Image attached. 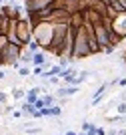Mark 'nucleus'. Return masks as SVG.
<instances>
[{
	"mask_svg": "<svg viewBox=\"0 0 126 135\" xmlns=\"http://www.w3.org/2000/svg\"><path fill=\"white\" fill-rule=\"evenodd\" d=\"M12 99H14V101H20V99H26V93H24L22 89H14V91H12Z\"/></svg>",
	"mask_w": 126,
	"mask_h": 135,
	"instance_id": "obj_18",
	"label": "nucleus"
},
{
	"mask_svg": "<svg viewBox=\"0 0 126 135\" xmlns=\"http://www.w3.org/2000/svg\"><path fill=\"white\" fill-rule=\"evenodd\" d=\"M26 49H28V51H30V52H38V51H42V49H40V45H38V42H36V40H30V42H28V46H26Z\"/></svg>",
	"mask_w": 126,
	"mask_h": 135,
	"instance_id": "obj_19",
	"label": "nucleus"
},
{
	"mask_svg": "<svg viewBox=\"0 0 126 135\" xmlns=\"http://www.w3.org/2000/svg\"><path fill=\"white\" fill-rule=\"evenodd\" d=\"M112 2H116V0H108V4H112Z\"/></svg>",
	"mask_w": 126,
	"mask_h": 135,
	"instance_id": "obj_34",
	"label": "nucleus"
},
{
	"mask_svg": "<svg viewBox=\"0 0 126 135\" xmlns=\"http://www.w3.org/2000/svg\"><path fill=\"white\" fill-rule=\"evenodd\" d=\"M118 101H126V91H122L120 95H118Z\"/></svg>",
	"mask_w": 126,
	"mask_h": 135,
	"instance_id": "obj_28",
	"label": "nucleus"
},
{
	"mask_svg": "<svg viewBox=\"0 0 126 135\" xmlns=\"http://www.w3.org/2000/svg\"><path fill=\"white\" fill-rule=\"evenodd\" d=\"M96 127H98V125L92 123V121H84V123H82V131H84V133H88V131H96Z\"/></svg>",
	"mask_w": 126,
	"mask_h": 135,
	"instance_id": "obj_17",
	"label": "nucleus"
},
{
	"mask_svg": "<svg viewBox=\"0 0 126 135\" xmlns=\"http://www.w3.org/2000/svg\"><path fill=\"white\" fill-rule=\"evenodd\" d=\"M48 55H50V52H46V51H38V52H34V62H32V65H36V67H44V69H46V65H48Z\"/></svg>",
	"mask_w": 126,
	"mask_h": 135,
	"instance_id": "obj_12",
	"label": "nucleus"
},
{
	"mask_svg": "<svg viewBox=\"0 0 126 135\" xmlns=\"http://www.w3.org/2000/svg\"><path fill=\"white\" fill-rule=\"evenodd\" d=\"M32 36L40 45L42 51H48L50 45H52V36H54V22H50V20H40L38 24H34Z\"/></svg>",
	"mask_w": 126,
	"mask_h": 135,
	"instance_id": "obj_1",
	"label": "nucleus"
},
{
	"mask_svg": "<svg viewBox=\"0 0 126 135\" xmlns=\"http://www.w3.org/2000/svg\"><path fill=\"white\" fill-rule=\"evenodd\" d=\"M114 51H116V46H112V45H110V46H106V49H102V52H104L106 56H110V55H114Z\"/></svg>",
	"mask_w": 126,
	"mask_h": 135,
	"instance_id": "obj_24",
	"label": "nucleus"
},
{
	"mask_svg": "<svg viewBox=\"0 0 126 135\" xmlns=\"http://www.w3.org/2000/svg\"><path fill=\"white\" fill-rule=\"evenodd\" d=\"M70 18H72V12H68L66 8H58V6H56L48 20L54 22V24H70Z\"/></svg>",
	"mask_w": 126,
	"mask_h": 135,
	"instance_id": "obj_5",
	"label": "nucleus"
},
{
	"mask_svg": "<svg viewBox=\"0 0 126 135\" xmlns=\"http://www.w3.org/2000/svg\"><path fill=\"white\" fill-rule=\"evenodd\" d=\"M60 115H62L60 105H52V107H50V117H60Z\"/></svg>",
	"mask_w": 126,
	"mask_h": 135,
	"instance_id": "obj_20",
	"label": "nucleus"
},
{
	"mask_svg": "<svg viewBox=\"0 0 126 135\" xmlns=\"http://www.w3.org/2000/svg\"><path fill=\"white\" fill-rule=\"evenodd\" d=\"M124 65H126V49H124Z\"/></svg>",
	"mask_w": 126,
	"mask_h": 135,
	"instance_id": "obj_33",
	"label": "nucleus"
},
{
	"mask_svg": "<svg viewBox=\"0 0 126 135\" xmlns=\"http://www.w3.org/2000/svg\"><path fill=\"white\" fill-rule=\"evenodd\" d=\"M92 56V51H90V45H88V34L86 28H78L76 38H74V49H72V59L74 61H82V59H88Z\"/></svg>",
	"mask_w": 126,
	"mask_h": 135,
	"instance_id": "obj_2",
	"label": "nucleus"
},
{
	"mask_svg": "<svg viewBox=\"0 0 126 135\" xmlns=\"http://www.w3.org/2000/svg\"><path fill=\"white\" fill-rule=\"evenodd\" d=\"M110 30H112V28H106V26H104L102 22L94 26V32H96V38H98V42H100V46H102V49L110 46Z\"/></svg>",
	"mask_w": 126,
	"mask_h": 135,
	"instance_id": "obj_6",
	"label": "nucleus"
},
{
	"mask_svg": "<svg viewBox=\"0 0 126 135\" xmlns=\"http://www.w3.org/2000/svg\"><path fill=\"white\" fill-rule=\"evenodd\" d=\"M4 2H6V0H0V4H4Z\"/></svg>",
	"mask_w": 126,
	"mask_h": 135,
	"instance_id": "obj_35",
	"label": "nucleus"
},
{
	"mask_svg": "<svg viewBox=\"0 0 126 135\" xmlns=\"http://www.w3.org/2000/svg\"><path fill=\"white\" fill-rule=\"evenodd\" d=\"M6 79V73H4V71H0V81H4Z\"/></svg>",
	"mask_w": 126,
	"mask_h": 135,
	"instance_id": "obj_29",
	"label": "nucleus"
},
{
	"mask_svg": "<svg viewBox=\"0 0 126 135\" xmlns=\"http://www.w3.org/2000/svg\"><path fill=\"white\" fill-rule=\"evenodd\" d=\"M22 51H24V46L20 45H8L6 49H2V67H14V69H20V55Z\"/></svg>",
	"mask_w": 126,
	"mask_h": 135,
	"instance_id": "obj_3",
	"label": "nucleus"
},
{
	"mask_svg": "<svg viewBox=\"0 0 126 135\" xmlns=\"http://www.w3.org/2000/svg\"><path fill=\"white\" fill-rule=\"evenodd\" d=\"M124 2H126V0H124Z\"/></svg>",
	"mask_w": 126,
	"mask_h": 135,
	"instance_id": "obj_36",
	"label": "nucleus"
},
{
	"mask_svg": "<svg viewBox=\"0 0 126 135\" xmlns=\"http://www.w3.org/2000/svg\"><path fill=\"white\" fill-rule=\"evenodd\" d=\"M118 87H126V77H118Z\"/></svg>",
	"mask_w": 126,
	"mask_h": 135,
	"instance_id": "obj_27",
	"label": "nucleus"
},
{
	"mask_svg": "<svg viewBox=\"0 0 126 135\" xmlns=\"http://www.w3.org/2000/svg\"><path fill=\"white\" fill-rule=\"evenodd\" d=\"M88 8L96 10L100 16H108L110 4H108V0H88Z\"/></svg>",
	"mask_w": 126,
	"mask_h": 135,
	"instance_id": "obj_9",
	"label": "nucleus"
},
{
	"mask_svg": "<svg viewBox=\"0 0 126 135\" xmlns=\"http://www.w3.org/2000/svg\"><path fill=\"white\" fill-rule=\"evenodd\" d=\"M84 22H86V18H84V12H82V10L72 14V18H70V26H74V28H82Z\"/></svg>",
	"mask_w": 126,
	"mask_h": 135,
	"instance_id": "obj_13",
	"label": "nucleus"
},
{
	"mask_svg": "<svg viewBox=\"0 0 126 135\" xmlns=\"http://www.w3.org/2000/svg\"><path fill=\"white\" fill-rule=\"evenodd\" d=\"M80 91V87H68V85H64V87H58L56 89L54 95L56 97H60V99H70V97H74Z\"/></svg>",
	"mask_w": 126,
	"mask_h": 135,
	"instance_id": "obj_10",
	"label": "nucleus"
},
{
	"mask_svg": "<svg viewBox=\"0 0 126 135\" xmlns=\"http://www.w3.org/2000/svg\"><path fill=\"white\" fill-rule=\"evenodd\" d=\"M20 109H22V113H24L26 117H32V115H34V111H36V105H34V103H28V101H24Z\"/></svg>",
	"mask_w": 126,
	"mask_h": 135,
	"instance_id": "obj_14",
	"label": "nucleus"
},
{
	"mask_svg": "<svg viewBox=\"0 0 126 135\" xmlns=\"http://www.w3.org/2000/svg\"><path fill=\"white\" fill-rule=\"evenodd\" d=\"M10 45V38H8V34H0V51L6 49V46Z\"/></svg>",
	"mask_w": 126,
	"mask_h": 135,
	"instance_id": "obj_21",
	"label": "nucleus"
},
{
	"mask_svg": "<svg viewBox=\"0 0 126 135\" xmlns=\"http://www.w3.org/2000/svg\"><path fill=\"white\" fill-rule=\"evenodd\" d=\"M56 0H24V8L26 12L32 10H42V8H48L50 4H54Z\"/></svg>",
	"mask_w": 126,
	"mask_h": 135,
	"instance_id": "obj_7",
	"label": "nucleus"
},
{
	"mask_svg": "<svg viewBox=\"0 0 126 135\" xmlns=\"http://www.w3.org/2000/svg\"><path fill=\"white\" fill-rule=\"evenodd\" d=\"M82 12H84V18H86V22L94 24V26H96V24H100L102 20H104V16H100V14H98L96 10H92V8H88V6L84 8Z\"/></svg>",
	"mask_w": 126,
	"mask_h": 135,
	"instance_id": "obj_11",
	"label": "nucleus"
},
{
	"mask_svg": "<svg viewBox=\"0 0 126 135\" xmlns=\"http://www.w3.org/2000/svg\"><path fill=\"white\" fill-rule=\"evenodd\" d=\"M32 30H34V26H32V22L28 20V16L18 18V22H16V34H18V38H20V42H22L24 49H26L28 42L34 38V36H32Z\"/></svg>",
	"mask_w": 126,
	"mask_h": 135,
	"instance_id": "obj_4",
	"label": "nucleus"
},
{
	"mask_svg": "<svg viewBox=\"0 0 126 135\" xmlns=\"http://www.w3.org/2000/svg\"><path fill=\"white\" fill-rule=\"evenodd\" d=\"M122 40H126L122 34H118V32H114V30H110V45L112 46H118L122 42Z\"/></svg>",
	"mask_w": 126,
	"mask_h": 135,
	"instance_id": "obj_16",
	"label": "nucleus"
},
{
	"mask_svg": "<svg viewBox=\"0 0 126 135\" xmlns=\"http://www.w3.org/2000/svg\"><path fill=\"white\" fill-rule=\"evenodd\" d=\"M64 135H78L76 131H64Z\"/></svg>",
	"mask_w": 126,
	"mask_h": 135,
	"instance_id": "obj_30",
	"label": "nucleus"
},
{
	"mask_svg": "<svg viewBox=\"0 0 126 135\" xmlns=\"http://www.w3.org/2000/svg\"><path fill=\"white\" fill-rule=\"evenodd\" d=\"M14 2H16V0H8V4H14Z\"/></svg>",
	"mask_w": 126,
	"mask_h": 135,
	"instance_id": "obj_32",
	"label": "nucleus"
},
{
	"mask_svg": "<svg viewBox=\"0 0 126 135\" xmlns=\"http://www.w3.org/2000/svg\"><path fill=\"white\" fill-rule=\"evenodd\" d=\"M8 93H6V91H0V103H2V105H6V101H8Z\"/></svg>",
	"mask_w": 126,
	"mask_h": 135,
	"instance_id": "obj_25",
	"label": "nucleus"
},
{
	"mask_svg": "<svg viewBox=\"0 0 126 135\" xmlns=\"http://www.w3.org/2000/svg\"><path fill=\"white\" fill-rule=\"evenodd\" d=\"M112 30L126 38V12H120L116 14V18H112Z\"/></svg>",
	"mask_w": 126,
	"mask_h": 135,
	"instance_id": "obj_8",
	"label": "nucleus"
},
{
	"mask_svg": "<svg viewBox=\"0 0 126 135\" xmlns=\"http://www.w3.org/2000/svg\"><path fill=\"white\" fill-rule=\"evenodd\" d=\"M20 62H24V65H32L34 62V52H30L28 49H24L20 55Z\"/></svg>",
	"mask_w": 126,
	"mask_h": 135,
	"instance_id": "obj_15",
	"label": "nucleus"
},
{
	"mask_svg": "<svg viewBox=\"0 0 126 135\" xmlns=\"http://www.w3.org/2000/svg\"><path fill=\"white\" fill-rule=\"evenodd\" d=\"M96 135H108V131L104 127H96Z\"/></svg>",
	"mask_w": 126,
	"mask_h": 135,
	"instance_id": "obj_26",
	"label": "nucleus"
},
{
	"mask_svg": "<svg viewBox=\"0 0 126 135\" xmlns=\"http://www.w3.org/2000/svg\"><path fill=\"white\" fill-rule=\"evenodd\" d=\"M44 71H46L44 67H34V69H32V75H34V77H42Z\"/></svg>",
	"mask_w": 126,
	"mask_h": 135,
	"instance_id": "obj_22",
	"label": "nucleus"
},
{
	"mask_svg": "<svg viewBox=\"0 0 126 135\" xmlns=\"http://www.w3.org/2000/svg\"><path fill=\"white\" fill-rule=\"evenodd\" d=\"M30 73H32V71H30L28 67H20L18 69V75H20V77H26V75H30Z\"/></svg>",
	"mask_w": 126,
	"mask_h": 135,
	"instance_id": "obj_23",
	"label": "nucleus"
},
{
	"mask_svg": "<svg viewBox=\"0 0 126 135\" xmlns=\"http://www.w3.org/2000/svg\"><path fill=\"white\" fill-rule=\"evenodd\" d=\"M118 135H126V127H124L122 131H118Z\"/></svg>",
	"mask_w": 126,
	"mask_h": 135,
	"instance_id": "obj_31",
	"label": "nucleus"
}]
</instances>
